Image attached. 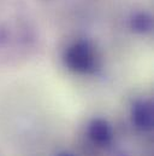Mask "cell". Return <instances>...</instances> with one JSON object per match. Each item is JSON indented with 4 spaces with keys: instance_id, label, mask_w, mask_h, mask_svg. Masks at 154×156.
I'll return each mask as SVG.
<instances>
[{
    "instance_id": "cell-4",
    "label": "cell",
    "mask_w": 154,
    "mask_h": 156,
    "mask_svg": "<svg viewBox=\"0 0 154 156\" xmlns=\"http://www.w3.org/2000/svg\"><path fill=\"white\" fill-rule=\"evenodd\" d=\"M130 28L139 34L149 33L153 28L152 16L147 12H136L130 18Z\"/></svg>"
},
{
    "instance_id": "cell-6",
    "label": "cell",
    "mask_w": 154,
    "mask_h": 156,
    "mask_svg": "<svg viewBox=\"0 0 154 156\" xmlns=\"http://www.w3.org/2000/svg\"><path fill=\"white\" fill-rule=\"evenodd\" d=\"M117 156H128V155H125V154H123V153H122V154H118Z\"/></svg>"
},
{
    "instance_id": "cell-5",
    "label": "cell",
    "mask_w": 154,
    "mask_h": 156,
    "mask_svg": "<svg viewBox=\"0 0 154 156\" xmlns=\"http://www.w3.org/2000/svg\"><path fill=\"white\" fill-rule=\"evenodd\" d=\"M57 156H76V155H74L71 153H68V151H63V153H59Z\"/></svg>"
},
{
    "instance_id": "cell-1",
    "label": "cell",
    "mask_w": 154,
    "mask_h": 156,
    "mask_svg": "<svg viewBox=\"0 0 154 156\" xmlns=\"http://www.w3.org/2000/svg\"><path fill=\"white\" fill-rule=\"evenodd\" d=\"M65 67L76 74H94L100 68V56L94 45L79 40L70 45L63 56Z\"/></svg>"
},
{
    "instance_id": "cell-3",
    "label": "cell",
    "mask_w": 154,
    "mask_h": 156,
    "mask_svg": "<svg viewBox=\"0 0 154 156\" xmlns=\"http://www.w3.org/2000/svg\"><path fill=\"white\" fill-rule=\"evenodd\" d=\"M88 136L93 143L100 147H106L112 142L113 131L107 120L96 117L93 119L88 125Z\"/></svg>"
},
{
    "instance_id": "cell-2",
    "label": "cell",
    "mask_w": 154,
    "mask_h": 156,
    "mask_svg": "<svg viewBox=\"0 0 154 156\" xmlns=\"http://www.w3.org/2000/svg\"><path fill=\"white\" fill-rule=\"evenodd\" d=\"M132 125L142 131L149 132L154 126V107L149 99H137L131 107Z\"/></svg>"
}]
</instances>
